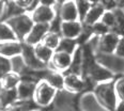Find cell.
<instances>
[{"instance_id":"836d02e7","label":"cell","mask_w":124,"mask_h":111,"mask_svg":"<svg viewBox=\"0 0 124 111\" xmlns=\"http://www.w3.org/2000/svg\"><path fill=\"white\" fill-rule=\"evenodd\" d=\"M91 29H92L93 34L100 35V37L101 35H103V34H105V33H107L108 31H110L102 22H95L94 25H92Z\"/></svg>"},{"instance_id":"60d3db41","label":"cell","mask_w":124,"mask_h":111,"mask_svg":"<svg viewBox=\"0 0 124 111\" xmlns=\"http://www.w3.org/2000/svg\"><path fill=\"white\" fill-rule=\"evenodd\" d=\"M65 1H68V0H57V4H61V3H63V2H65Z\"/></svg>"},{"instance_id":"4fadbf2b","label":"cell","mask_w":124,"mask_h":111,"mask_svg":"<svg viewBox=\"0 0 124 111\" xmlns=\"http://www.w3.org/2000/svg\"><path fill=\"white\" fill-rule=\"evenodd\" d=\"M49 31V27L48 24H39V22H34L29 31L26 37L23 40V43L27 44L30 46H35L37 44L41 43L43 37L46 35V33Z\"/></svg>"},{"instance_id":"ba28073f","label":"cell","mask_w":124,"mask_h":111,"mask_svg":"<svg viewBox=\"0 0 124 111\" xmlns=\"http://www.w3.org/2000/svg\"><path fill=\"white\" fill-rule=\"evenodd\" d=\"M72 62V55L63 51L55 50L53 57H51L49 63L47 64V67L51 71L60 72V73H65L70 68Z\"/></svg>"},{"instance_id":"74e56055","label":"cell","mask_w":124,"mask_h":111,"mask_svg":"<svg viewBox=\"0 0 124 111\" xmlns=\"http://www.w3.org/2000/svg\"><path fill=\"white\" fill-rule=\"evenodd\" d=\"M6 2H7V0H0V22H1L2 16H3L4 7H6Z\"/></svg>"},{"instance_id":"9c48e42d","label":"cell","mask_w":124,"mask_h":111,"mask_svg":"<svg viewBox=\"0 0 124 111\" xmlns=\"http://www.w3.org/2000/svg\"><path fill=\"white\" fill-rule=\"evenodd\" d=\"M64 75V89L69 92L79 94L87 91V80L81 75L65 73Z\"/></svg>"},{"instance_id":"7c38bea8","label":"cell","mask_w":124,"mask_h":111,"mask_svg":"<svg viewBox=\"0 0 124 111\" xmlns=\"http://www.w3.org/2000/svg\"><path fill=\"white\" fill-rule=\"evenodd\" d=\"M58 16L62 22H74L79 20V14L77 10L76 3L74 0H68L61 4H57L56 7Z\"/></svg>"},{"instance_id":"f6af8a7d","label":"cell","mask_w":124,"mask_h":111,"mask_svg":"<svg viewBox=\"0 0 124 111\" xmlns=\"http://www.w3.org/2000/svg\"><path fill=\"white\" fill-rule=\"evenodd\" d=\"M9 1H12V0H9Z\"/></svg>"},{"instance_id":"83f0119b","label":"cell","mask_w":124,"mask_h":111,"mask_svg":"<svg viewBox=\"0 0 124 111\" xmlns=\"http://www.w3.org/2000/svg\"><path fill=\"white\" fill-rule=\"evenodd\" d=\"M60 40H61V35L58 34V33H54V32H49L48 31L46 33V35L43 37L42 42L44 45H46L47 47H49L50 49L53 50H56L58 48V45L60 43Z\"/></svg>"},{"instance_id":"2e32d148","label":"cell","mask_w":124,"mask_h":111,"mask_svg":"<svg viewBox=\"0 0 124 111\" xmlns=\"http://www.w3.org/2000/svg\"><path fill=\"white\" fill-rule=\"evenodd\" d=\"M105 11H106V9L102 3L92 4V6L89 7V10H88V12L86 13V15L84 16L81 22L85 26H90V27H91V26L94 25L95 22H100L101 17H102V15L104 14Z\"/></svg>"},{"instance_id":"5bb4252c","label":"cell","mask_w":124,"mask_h":111,"mask_svg":"<svg viewBox=\"0 0 124 111\" xmlns=\"http://www.w3.org/2000/svg\"><path fill=\"white\" fill-rule=\"evenodd\" d=\"M119 37H120V35L117 34L116 32H113V31H108L107 33L101 35L97 52H100V53H113L116 50V47H117ZM96 53H95V55H96Z\"/></svg>"},{"instance_id":"44dd1931","label":"cell","mask_w":124,"mask_h":111,"mask_svg":"<svg viewBox=\"0 0 124 111\" xmlns=\"http://www.w3.org/2000/svg\"><path fill=\"white\" fill-rule=\"evenodd\" d=\"M33 50H34V53H35V56H37V58L45 64L49 63L51 57H53L54 52H55V50L50 49L49 47L44 45L43 43H39L35 46H33Z\"/></svg>"},{"instance_id":"277c9868","label":"cell","mask_w":124,"mask_h":111,"mask_svg":"<svg viewBox=\"0 0 124 111\" xmlns=\"http://www.w3.org/2000/svg\"><path fill=\"white\" fill-rule=\"evenodd\" d=\"M6 22H8L10 27L12 28L17 40L20 41V42H23V40L29 33V31L31 30L33 24H34L28 12H25L15 17H12L9 20H7Z\"/></svg>"},{"instance_id":"b9f144b4","label":"cell","mask_w":124,"mask_h":111,"mask_svg":"<svg viewBox=\"0 0 124 111\" xmlns=\"http://www.w3.org/2000/svg\"><path fill=\"white\" fill-rule=\"evenodd\" d=\"M118 9H120V10H121V12H122V14L124 15V4H122V6H121L120 7H118Z\"/></svg>"},{"instance_id":"3957f363","label":"cell","mask_w":124,"mask_h":111,"mask_svg":"<svg viewBox=\"0 0 124 111\" xmlns=\"http://www.w3.org/2000/svg\"><path fill=\"white\" fill-rule=\"evenodd\" d=\"M78 94L69 92L65 89L59 90L51 106L54 111H78Z\"/></svg>"},{"instance_id":"ac0fdd59","label":"cell","mask_w":124,"mask_h":111,"mask_svg":"<svg viewBox=\"0 0 124 111\" xmlns=\"http://www.w3.org/2000/svg\"><path fill=\"white\" fill-rule=\"evenodd\" d=\"M23 49V43L20 41H7L0 42V56L6 58H12L14 56L20 55Z\"/></svg>"},{"instance_id":"f1b7e54d","label":"cell","mask_w":124,"mask_h":111,"mask_svg":"<svg viewBox=\"0 0 124 111\" xmlns=\"http://www.w3.org/2000/svg\"><path fill=\"white\" fill-rule=\"evenodd\" d=\"M100 22H102L109 30H112L116 27V25H117V17H116L115 11L106 10L104 14L102 15V17H101Z\"/></svg>"},{"instance_id":"d590c367","label":"cell","mask_w":124,"mask_h":111,"mask_svg":"<svg viewBox=\"0 0 124 111\" xmlns=\"http://www.w3.org/2000/svg\"><path fill=\"white\" fill-rule=\"evenodd\" d=\"M113 53H116V55L119 56V57L124 58V37H119L117 47H116V50H115V52Z\"/></svg>"},{"instance_id":"d6a6232c","label":"cell","mask_w":124,"mask_h":111,"mask_svg":"<svg viewBox=\"0 0 124 111\" xmlns=\"http://www.w3.org/2000/svg\"><path fill=\"white\" fill-rule=\"evenodd\" d=\"M11 72V64L10 59L3 56H0V78L3 77L6 74Z\"/></svg>"},{"instance_id":"30bf717a","label":"cell","mask_w":124,"mask_h":111,"mask_svg":"<svg viewBox=\"0 0 124 111\" xmlns=\"http://www.w3.org/2000/svg\"><path fill=\"white\" fill-rule=\"evenodd\" d=\"M23 43V42H22ZM22 57L25 61V64L27 68L32 69V71H44V69L48 68L47 64L43 63L37 58L33 50V46L27 45V44L23 43V49H22Z\"/></svg>"},{"instance_id":"4dcf8cb0","label":"cell","mask_w":124,"mask_h":111,"mask_svg":"<svg viewBox=\"0 0 124 111\" xmlns=\"http://www.w3.org/2000/svg\"><path fill=\"white\" fill-rule=\"evenodd\" d=\"M115 91L119 102L124 100V76L119 77L117 80H115Z\"/></svg>"},{"instance_id":"7402d4cb","label":"cell","mask_w":124,"mask_h":111,"mask_svg":"<svg viewBox=\"0 0 124 111\" xmlns=\"http://www.w3.org/2000/svg\"><path fill=\"white\" fill-rule=\"evenodd\" d=\"M19 81H20L19 75L16 73H13V72H10V73L6 74L3 77L0 78V86H1V89L4 90L16 89Z\"/></svg>"},{"instance_id":"ab89813d","label":"cell","mask_w":124,"mask_h":111,"mask_svg":"<svg viewBox=\"0 0 124 111\" xmlns=\"http://www.w3.org/2000/svg\"><path fill=\"white\" fill-rule=\"evenodd\" d=\"M88 2H89L90 4H96V3H101V2H102V0H87Z\"/></svg>"},{"instance_id":"4316f807","label":"cell","mask_w":124,"mask_h":111,"mask_svg":"<svg viewBox=\"0 0 124 111\" xmlns=\"http://www.w3.org/2000/svg\"><path fill=\"white\" fill-rule=\"evenodd\" d=\"M10 64H11V72L18 74L19 76L24 73V71L27 68L22 55H17V56H14V57H12V58H10Z\"/></svg>"},{"instance_id":"8992f818","label":"cell","mask_w":124,"mask_h":111,"mask_svg":"<svg viewBox=\"0 0 124 111\" xmlns=\"http://www.w3.org/2000/svg\"><path fill=\"white\" fill-rule=\"evenodd\" d=\"M84 78L89 79L90 81H92L93 83H100V82H104V81H109L115 79V75H113L110 71H108L106 67H104L103 65H101L96 62L92 64L89 67V69L87 71V73L85 74Z\"/></svg>"},{"instance_id":"d4e9b609","label":"cell","mask_w":124,"mask_h":111,"mask_svg":"<svg viewBox=\"0 0 124 111\" xmlns=\"http://www.w3.org/2000/svg\"><path fill=\"white\" fill-rule=\"evenodd\" d=\"M78 44H77L76 40L73 38H65V37H61L60 43L58 45V48L56 50L58 51H63V52L70 53V55H73L74 51L76 50V48L78 47Z\"/></svg>"},{"instance_id":"52a82bcc","label":"cell","mask_w":124,"mask_h":111,"mask_svg":"<svg viewBox=\"0 0 124 111\" xmlns=\"http://www.w3.org/2000/svg\"><path fill=\"white\" fill-rule=\"evenodd\" d=\"M29 14L33 20V22L49 24L51 20L56 17L57 9H56V7H48V6H43V4H38Z\"/></svg>"},{"instance_id":"ffe728a7","label":"cell","mask_w":124,"mask_h":111,"mask_svg":"<svg viewBox=\"0 0 124 111\" xmlns=\"http://www.w3.org/2000/svg\"><path fill=\"white\" fill-rule=\"evenodd\" d=\"M81 71H82V47L79 45L76 48V50L74 51V53L72 55L71 66H70V68L65 73L81 75Z\"/></svg>"},{"instance_id":"d6986e66","label":"cell","mask_w":124,"mask_h":111,"mask_svg":"<svg viewBox=\"0 0 124 111\" xmlns=\"http://www.w3.org/2000/svg\"><path fill=\"white\" fill-rule=\"evenodd\" d=\"M43 80H45L47 83H49L53 88H55L57 91L64 89V75H63V73L51 71V69L47 68Z\"/></svg>"},{"instance_id":"5b68a950","label":"cell","mask_w":124,"mask_h":111,"mask_svg":"<svg viewBox=\"0 0 124 111\" xmlns=\"http://www.w3.org/2000/svg\"><path fill=\"white\" fill-rule=\"evenodd\" d=\"M95 60L113 75H124V58L122 57H119L116 53L97 52L95 55Z\"/></svg>"},{"instance_id":"e0dca14e","label":"cell","mask_w":124,"mask_h":111,"mask_svg":"<svg viewBox=\"0 0 124 111\" xmlns=\"http://www.w3.org/2000/svg\"><path fill=\"white\" fill-rule=\"evenodd\" d=\"M37 83L38 82L20 79L18 86L16 87L17 98H18V100H30V99H32Z\"/></svg>"},{"instance_id":"484cf974","label":"cell","mask_w":124,"mask_h":111,"mask_svg":"<svg viewBox=\"0 0 124 111\" xmlns=\"http://www.w3.org/2000/svg\"><path fill=\"white\" fill-rule=\"evenodd\" d=\"M7 41H18L14 31L6 22H0V42Z\"/></svg>"},{"instance_id":"f546056e","label":"cell","mask_w":124,"mask_h":111,"mask_svg":"<svg viewBox=\"0 0 124 111\" xmlns=\"http://www.w3.org/2000/svg\"><path fill=\"white\" fill-rule=\"evenodd\" d=\"M76 3L77 10H78V14H79V20H82L84 16L86 15V13L88 12L89 7H91V4L87 1V0H74Z\"/></svg>"},{"instance_id":"6da1fadb","label":"cell","mask_w":124,"mask_h":111,"mask_svg":"<svg viewBox=\"0 0 124 111\" xmlns=\"http://www.w3.org/2000/svg\"><path fill=\"white\" fill-rule=\"evenodd\" d=\"M93 93L106 111L116 110L119 99L115 91V79L96 83L93 89Z\"/></svg>"},{"instance_id":"603a6c76","label":"cell","mask_w":124,"mask_h":111,"mask_svg":"<svg viewBox=\"0 0 124 111\" xmlns=\"http://www.w3.org/2000/svg\"><path fill=\"white\" fill-rule=\"evenodd\" d=\"M38 108L33 99L30 100H17V102L13 103L12 105L8 106L2 111H31L33 109Z\"/></svg>"},{"instance_id":"e575fe53","label":"cell","mask_w":124,"mask_h":111,"mask_svg":"<svg viewBox=\"0 0 124 111\" xmlns=\"http://www.w3.org/2000/svg\"><path fill=\"white\" fill-rule=\"evenodd\" d=\"M61 24H62V20L60 19V17L58 16V13H57L56 17L51 20L49 24H48V27H49V32H54V33H58V34H60Z\"/></svg>"},{"instance_id":"9a60e30c","label":"cell","mask_w":124,"mask_h":111,"mask_svg":"<svg viewBox=\"0 0 124 111\" xmlns=\"http://www.w3.org/2000/svg\"><path fill=\"white\" fill-rule=\"evenodd\" d=\"M82 22L80 20H74V22H62L60 28L61 37L73 38L76 40L82 31Z\"/></svg>"},{"instance_id":"7a4b0ae2","label":"cell","mask_w":124,"mask_h":111,"mask_svg":"<svg viewBox=\"0 0 124 111\" xmlns=\"http://www.w3.org/2000/svg\"><path fill=\"white\" fill-rule=\"evenodd\" d=\"M57 90L53 88L45 80H40L35 86L34 94H33V102L40 109L50 107L56 96Z\"/></svg>"},{"instance_id":"7bdbcfd3","label":"cell","mask_w":124,"mask_h":111,"mask_svg":"<svg viewBox=\"0 0 124 111\" xmlns=\"http://www.w3.org/2000/svg\"><path fill=\"white\" fill-rule=\"evenodd\" d=\"M31 111H43V110L40 109V108H35V109H33V110H31Z\"/></svg>"},{"instance_id":"8fae6325","label":"cell","mask_w":124,"mask_h":111,"mask_svg":"<svg viewBox=\"0 0 124 111\" xmlns=\"http://www.w3.org/2000/svg\"><path fill=\"white\" fill-rule=\"evenodd\" d=\"M78 111H106L93 91L82 92L78 97Z\"/></svg>"},{"instance_id":"8d00e7d4","label":"cell","mask_w":124,"mask_h":111,"mask_svg":"<svg viewBox=\"0 0 124 111\" xmlns=\"http://www.w3.org/2000/svg\"><path fill=\"white\" fill-rule=\"evenodd\" d=\"M39 4L48 7H57V0H38Z\"/></svg>"},{"instance_id":"1f68e13d","label":"cell","mask_w":124,"mask_h":111,"mask_svg":"<svg viewBox=\"0 0 124 111\" xmlns=\"http://www.w3.org/2000/svg\"><path fill=\"white\" fill-rule=\"evenodd\" d=\"M14 1L28 13H30L39 4L38 0H14Z\"/></svg>"},{"instance_id":"f35d334b","label":"cell","mask_w":124,"mask_h":111,"mask_svg":"<svg viewBox=\"0 0 124 111\" xmlns=\"http://www.w3.org/2000/svg\"><path fill=\"white\" fill-rule=\"evenodd\" d=\"M115 111H124V100H121L118 103V106Z\"/></svg>"},{"instance_id":"ee69618b","label":"cell","mask_w":124,"mask_h":111,"mask_svg":"<svg viewBox=\"0 0 124 111\" xmlns=\"http://www.w3.org/2000/svg\"><path fill=\"white\" fill-rule=\"evenodd\" d=\"M116 1H118V2H119V1H120V0H116Z\"/></svg>"},{"instance_id":"cb8c5ba5","label":"cell","mask_w":124,"mask_h":111,"mask_svg":"<svg viewBox=\"0 0 124 111\" xmlns=\"http://www.w3.org/2000/svg\"><path fill=\"white\" fill-rule=\"evenodd\" d=\"M17 92L16 89H11V90H0V106L2 109H4L8 106L12 105L13 103L17 102Z\"/></svg>"}]
</instances>
